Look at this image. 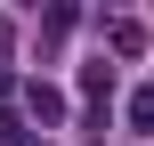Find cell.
Returning a JSON list of instances; mask_svg holds the SVG:
<instances>
[{
	"label": "cell",
	"mask_w": 154,
	"mask_h": 146,
	"mask_svg": "<svg viewBox=\"0 0 154 146\" xmlns=\"http://www.w3.org/2000/svg\"><path fill=\"white\" fill-rule=\"evenodd\" d=\"M24 114H32L41 130H57V122H65V89H49V81H24Z\"/></svg>",
	"instance_id": "1"
},
{
	"label": "cell",
	"mask_w": 154,
	"mask_h": 146,
	"mask_svg": "<svg viewBox=\"0 0 154 146\" xmlns=\"http://www.w3.org/2000/svg\"><path fill=\"white\" fill-rule=\"evenodd\" d=\"M106 41H114L122 57H138V49H146V24H130V16H122V24H106Z\"/></svg>",
	"instance_id": "2"
},
{
	"label": "cell",
	"mask_w": 154,
	"mask_h": 146,
	"mask_svg": "<svg viewBox=\"0 0 154 146\" xmlns=\"http://www.w3.org/2000/svg\"><path fill=\"white\" fill-rule=\"evenodd\" d=\"M130 130H138V138H154V89H138V98H130Z\"/></svg>",
	"instance_id": "3"
},
{
	"label": "cell",
	"mask_w": 154,
	"mask_h": 146,
	"mask_svg": "<svg viewBox=\"0 0 154 146\" xmlns=\"http://www.w3.org/2000/svg\"><path fill=\"white\" fill-rule=\"evenodd\" d=\"M81 98H89V106H106V98H114V81H106V65H89V73H81Z\"/></svg>",
	"instance_id": "4"
},
{
	"label": "cell",
	"mask_w": 154,
	"mask_h": 146,
	"mask_svg": "<svg viewBox=\"0 0 154 146\" xmlns=\"http://www.w3.org/2000/svg\"><path fill=\"white\" fill-rule=\"evenodd\" d=\"M0 146H24V122L16 114H0Z\"/></svg>",
	"instance_id": "5"
},
{
	"label": "cell",
	"mask_w": 154,
	"mask_h": 146,
	"mask_svg": "<svg viewBox=\"0 0 154 146\" xmlns=\"http://www.w3.org/2000/svg\"><path fill=\"white\" fill-rule=\"evenodd\" d=\"M8 41H16V24H8V16H0V57H8Z\"/></svg>",
	"instance_id": "6"
}]
</instances>
